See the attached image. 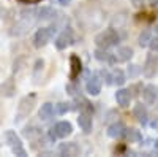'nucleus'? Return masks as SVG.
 <instances>
[{
	"instance_id": "obj_1",
	"label": "nucleus",
	"mask_w": 158,
	"mask_h": 157,
	"mask_svg": "<svg viewBox=\"0 0 158 157\" xmlns=\"http://www.w3.org/2000/svg\"><path fill=\"white\" fill-rule=\"evenodd\" d=\"M118 33L114 30V29H104L103 32H100L97 37H95V45L98 48H103V49H108L111 46H117L118 43Z\"/></svg>"
},
{
	"instance_id": "obj_2",
	"label": "nucleus",
	"mask_w": 158,
	"mask_h": 157,
	"mask_svg": "<svg viewBox=\"0 0 158 157\" xmlns=\"http://www.w3.org/2000/svg\"><path fill=\"white\" fill-rule=\"evenodd\" d=\"M36 105V95L35 94H29L21 98L19 105H18V114H16V121H22L25 119L35 108Z\"/></svg>"
},
{
	"instance_id": "obj_3",
	"label": "nucleus",
	"mask_w": 158,
	"mask_h": 157,
	"mask_svg": "<svg viewBox=\"0 0 158 157\" xmlns=\"http://www.w3.org/2000/svg\"><path fill=\"white\" fill-rule=\"evenodd\" d=\"M158 73V54L156 52H150L146 57V62L142 65V75L146 78H153Z\"/></svg>"
},
{
	"instance_id": "obj_4",
	"label": "nucleus",
	"mask_w": 158,
	"mask_h": 157,
	"mask_svg": "<svg viewBox=\"0 0 158 157\" xmlns=\"http://www.w3.org/2000/svg\"><path fill=\"white\" fill-rule=\"evenodd\" d=\"M101 87H103V80H101L100 73H92V76L87 78V83H85L87 94L92 97H97L101 92Z\"/></svg>"
},
{
	"instance_id": "obj_5",
	"label": "nucleus",
	"mask_w": 158,
	"mask_h": 157,
	"mask_svg": "<svg viewBox=\"0 0 158 157\" xmlns=\"http://www.w3.org/2000/svg\"><path fill=\"white\" fill-rule=\"evenodd\" d=\"M52 35L54 33H52L51 27H40L33 35V46L35 48H44L51 41Z\"/></svg>"
},
{
	"instance_id": "obj_6",
	"label": "nucleus",
	"mask_w": 158,
	"mask_h": 157,
	"mask_svg": "<svg viewBox=\"0 0 158 157\" xmlns=\"http://www.w3.org/2000/svg\"><path fill=\"white\" fill-rule=\"evenodd\" d=\"M56 48L59 51H63V49H67L68 46H71L74 43V38H73V32L70 29H65L57 38H56Z\"/></svg>"
},
{
	"instance_id": "obj_7",
	"label": "nucleus",
	"mask_w": 158,
	"mask_h": 157,
	"mask_svg": "<svg viewBox=\"0 0 158 157\" xmlns=\"http://www.w3.org/2000/svg\"><path fill=\"white\" fill-rule=\"evenodd\" d=\"M77 125L81 127V130H82L84 133H90V132H92V127H94L92 114L81 111V113H79V116H77Z\"/></svg>"
},
{
	"instance_id": "obj_8",
	"label": "nucleus",
	"mask_w": 158,
	"mask_h": 157,
	"mask_svg": "<svg viewBox=\"0 0 158 157\" xmlns=\"http://www.w3.org/2000/svg\"><path fill=\"white\" fill-rule=\"evenodd\" d=\"M54 132H56L57 138H67L73 133V125L68 121H60L54 125Z\"/></svg>"
},
{
	"instance_id": "obj_9",
	"label": "nucleus",
	"mask_w": 158,
	"mask_h": 157,
	"mask_svg": "<svg viewBox=\"0 0 158 157\" xmlns=\"http://www.w3.org/2000/svg\"><path fill=\"white\" fill-rule=\"evenodd\" d=\"M131 97H133V94H131L130 89H118L115 92V102H117L118 107H122V108L130 107Z\"/></svg>"
},
{
	"instance_id": "obj_10",
	"label": "nucleus",
	"mask_w": 158,
	"mask_h": 157,
	"mask_svg": "<svg viewBox=\"0 0 158 157\" xmlns=\"http://www.w3.org/2000/svg\"><path fill=\"white\" fill-rule=\"evenodd\" d=\"M59 152L60 155H68V157H76L81 154V148L76 143H62L59 146Z\"/></svg>"
},
{
	"instance_id": "obj_11",
	"label": "nucleus",
	"mask_w": 158,
	"mask_h": 157,
	"mask_svg": "<svg viewBox=\"0 0 158 157\" xmlns=\"http://www.w3.org/2000/svg\"><path fill=\"white\" fill-rule=\"evenodd\" d=\"M70 65H71V70H70V80L74 81L76 78L81 75V72H82V62H81V59H79V56L73 54V56L70 57Z\"/></svg>"
},
{
	"instance_id": "obj_12",
	"label": "nucleus",
	"mask_w": 158,
	"mask_h": 157,
	"mask_svg": "<svg viewBox=\"0 0 158 157\" xmlns=\"http://www.w3.org/2000/svg\"><path fill=\"white\" fill-rule=\"evenodd\" d=\"M142 98L147 105H153L158 98V89H155L153 84H147L142 89Z\"/></svg>"
},
{
	"instance_id": "obj_13",
	"label": "nucleus",
	"mask_w": 158,
	"mask_h": 157,
	"mask_svg": "<svg viewBox=\"0 0 158 157\" xmlns=\"http://www.w3.org/2000/svg\"><path fill=\"white\" fill-rule=\"evenodd\" d=\"M133 49H131L130 46H118L117 51L114 52V56H115V60L117 62H128L131 57H133Z\"/></svg>"
},
{
	"instance_id": "obj_14",
	"label": "nucleus",
	"mask_w": 158,
	"mask_h": 157,
	"mask_svg": "<svg viewBox=\"0 0 158 157\" xmlns=\"http://www.w3.org/2000/svg\"><path fill=\"white\" fill-rule=\"evenodd\" d=\"M133 116H135V119H136L138 122H141V124H147L149 113H147L146 105L136 103V105H135V108H133Z\"/></svg>"
},
{
	"instance_id": "obj_15",
	"label": "nucleus",
	"mask_w": 158,
	"mask_h": 157,
	"mask_svg": "<svg viewBox=\"0 0 158 157\" xmlns=\"http://www.w3.org/2000/svg\"><path fill=\"white\" fill-rule=\"evenodd\" d=\"M94 56H95V59L100 60V62H106V63H115V62H117V60H115V56L111 54V52H108L106 49H103V48H98V49L94 52Z\"/></svg>"
},
{
	"instance_id": "obj_16",
	"label": "nucleus",
	"mask_w": 158,
	"mask_h": 157,
	"mask_svg": "<svg viewBox=\"0 0 158 157\" xmlns=\"http://www.w3.org/2000/svg\"><path fill=\"white\" fill-rule=\"evenodd\" d=\"M5 141H6V145L13 148H16V146H22V140L19 138V135L15 132V130H6L5 135H3Z\"/></svg>"
},
{
	"instance_id": "obj_17",
	"label": "nucleus",
	"mask_w": 158,
	"mask_h": 157,
	"mask_svg": "<svg viewBox=\"0 0 158 157\" xmlns=\"http://www.w3.org/2000/svg\"><path fill=\"white\" fill-rule=\"evenodd\" d=\"M125 130H127V127L122 122H114V124H111L108 127V137H111V138H120V137H123Z\"/></svg>"
},
{
	"instance_id": "obj_18",
	"label": "nucleus",
	"mask_w": 158,
	"mask_h": 157,
	"mask_svg": "<svg viewBox=\"0 0 158 157\" xmlns=\"http://www.w3.org/2000/svg\"><path fill=\"white\" fill-rule=\"evenodd\" d=\"M52 114H54V105L49 103V102L43 103L41 108H40V111H38V116H40L41 121H49L52 117Z\"/></svg>"
},
{
	"instance_id": "obj_19",
	"label": "nucleus",
	"mask_w": 158,
	"mask_h": 157,
	"mask_svg": "<svg viewBox=\"0 0 158 157\" xmlns=\"http://www.w3.org/2000/svg\"><path fill=\"white\" fill-rule=\"evenodd\" d=\"M15 90H16V87H15V83H13V80H6L5 83H2L0 84V95L2 97H13L15 95Z\"/></svg>"
},
{
	"instance_id": "obj_20",
	"label": "nucleus",
	"mask_w": 158,
	"mask_h": 157,
	"mask_svg": "<svg viewBox=\"0 0 158 157\" xmlns=\"http://www.w3.org/2000/svg\"><path fill=\"white\" fill-rule=\"evenodd\" d=\"M38 19H41V21H49V19H54L57 18V11L54 8H51V7H43L41 10H38Z\"/></svg>"
},
{
	"instance_id": "obj_21",
	"label": "nucleus",
	"mask_w": 158,
	"mask_h": 157,
	"mask_svg": "<svg viewBox=\"0 0 158 157\" xmlns=\"http://www.w3.org/2000/svg\"><path fill=\"white\" fill-rule=\"evenodd\" d=\"M123 137H125L127 141H130V143H141V141H142V135H141L139 130H136V129H127L125 133H123Z\"/></svg>"
},
{
	"instance_id": "obj_22",
	"label": "nucleus",
	"mask_w": 158,
	"mask_h": 157,
	"mask_svg": "<svg viewBox=\"0 0 158 157\" xmlns=\"http://www.w3.org/2000/svg\"><path fill=\"white\" fill-rule=\"evenodd\" d=\"M125 81H127L125 73H123L122 70L115 68V70L112 72V83H114V84H117V86H123V84H125Z\"/></svg>"
},
{
	"instance_id": "obj_23",
	"label": "nucleus",
	"mask_w": 158,
	"mask_h": 157,
	"mask_svg": "<svg viewBox=\"0 0 158 157\" xmlns=\"http://www.w3.org/2000/svg\"><path fill=\"white\" fill-rule=\"evenodd\" d=\"M43 70H44V60H43V59H36V60H35V65H33V73H32V76H33L35 81L40 78V75L43 73Z\"/></svg>"
},
{
	"instance_id": "obj_24",
	"label": "nucleus",
	"mask_w": 158,
	"mask_h": 157,
	"mask_svg": "<svg viewBox=\"0 0 158 157\" xmlns=\"http://www.w3.org/2000/svg\"><path fill=\"white\" fill-rule=\"evenodd\" d=\"M150 40H152V33L149 30H144V32H141V35L138 38V43L141 48H146V46H149Z\"/></svg>"
},
{
	"instance_id": "obj_25",
	"label": "nucleus",
	"mask_w": 158,
	"mask_h": 157,
	"mask_svg": "<svg viewBox=\"0 0 158 157\" xmlns=\"http://www.w3.org/2000/svg\"><path fill=\"white\" fill-rule=\"evenodd\" d=\"M22 133H24V137H25V138L33 140V138H36V137L40 135V130H38L36 127H30V129L27 127V129H24V132H22Z\"/></svg>"
},
{
	"instance_id": "obj_26",
	"label": "nucleus",
	"mask_w": 158,
	"mask_h": 157,
	"mask_svg": "<svg viewBox=\"0 0 158 157\" xmlns=\"http://www.w3.org/2000/svg\"><path fill=\"white\" fill-rule=\"evenodd\" d=\"M56 107H57V113H59V114H65V113H68V111H71V110H73L71 103H65V102L57 103Z\"/></svg>"
},
{
	"instance_id": "obj_27",
	"label": "nucleus",
	"mask_w": 158,
	"mask_h": 157,
	"mask_svg": "<svg viewBox=\"0 0 158 157\" xmlns=\"http://www.w3.org/2000/svg\"><path fill=\"white\" fill-rule=\"evenodd\" d=\"M149 48H150V51L152 52H156L158 54V37H152V40H150V43H149Z\"/></svg>"
},
{
	"instance_id": "obj_28",
	"label": "nucleus",
	"mask_w": 158,
	"mask_h": 157,
	"mask_svg": "<svg viewBox=\"0 0 158 157\" xmlns=\"http://www.w3.org/2000/svg\"><path fill=\"white\" fill-rule=\"evenodd\" d=\"M13 154L19 155V157H25V155H27V151H25L22 146H16V148H13Z\"/></svg>"
},
{
	"instance_id": "obj_29",
	"label": "nucleus",
	"mask_w": 158,
	"mask_h": 157,
	"mask_svg": "<svg viewBox=\"0 0 158 157\" xmlns=\"http://www.w3.org/2000/svg\"><path fill=\"white\" fill-rule=\"evenodd\" d=\"M100 73H101V76L104 78V80H106V84H112V75H109L108 72H104V70H101Z\"/></svg>"
},
{
	"instance_id": "obj_30",
	"label": "nucleus",
	"mask_w": 158,
	"mask_h": 157,
	"mask_svg": "<svg viewBox=\"0 0 158 157\" xmlns=\"http://www.w3.org/2000/svg\"><path fill=\"white\" fill-rule=\"evenodd\" d=\"M131 3H133V7L139 8V7H142V3H144V0H131Z\"/></svg>"
},
{
	"instance_id": "obj_31",
	"label": "nucleus",
	"mask_w": 158,
	"mask_h": 157,
	"mask_svg": "<svg viewBox=\"0 0 158 157\" xmlns=\"http://www.w3.org/2000/svg\"><path fill=\"white\" fill-rule=\"evenodd\" d=\"M57 2H59L62 7H67V5H70V3L73 2V0H57Z\"/></svg>"
},
{
	"instance_id": "obj_32",
	"label": "nucleus",
	"mask_w": 158,
	"mask_h": 157,
	"mask_svg": "<svg viewBox=\"0 0 158 157\" xmlns=\"http://www.w3.org/2000/svg\"><path fill=\"white\" fill-rule=\"evenodd\" d=\"M149 3H150L152 7H156V5H158V0H149Z\"/></svg>"
},
{
	"instance_id": "obj_33",
	"label": "nucleus",
	"mask_w": 158,
	"mask_h": 157,
	"mask_svg": "<svg viewBox=\"0 0 158 157\" xmlns=\"http://www.w3.org/2000/svg\"><path fill=\"white\" fill-rule=\"evenodd\" d=\"M155 149H158V138L155 140Z\"/></svg>"
},
{
	"instance_id": "obj_34",
	"label": "nucleus",
	"mask_w": 158,
	"mask_h": 157,
	"mask_svg": "<svg viewBox=\"0 0 158 157\" xmlns=\"http://www.w3.org/2000/svg\"><path fill=\"white\" fill-rule=\"evenodd\" d=\"M155 32H156V35H158V22L155 24Z\"/></svg>"
}]
</instances>
